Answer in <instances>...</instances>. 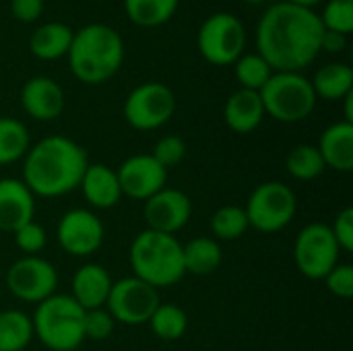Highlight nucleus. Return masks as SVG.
<instances>
[{"instance_id": "obj_1", "label": "nucleus", "mask_w": 353, "mask_h": 351, "mask_svg": "<svg viewBox=\"0 0 353 351\" xmlns=\"http://www.w3.org/2000/svg\"><path fill=\"white\" fill-rule=\"evenodd\" d=\"M325 27L312 8L277 2L259 21L256 54L273 72H302L321 54Z\"/></svg>"}, {"instance_id": "obj_2", "label": "nucleus", "mask_w": 353, "mask_h": 351, "mask_svg": "<svg viewBox=\"0 0 353 351\" xmlns=\"http://www.w3.org/2000/svg\"><path fill=\"white\" fill-rule=\"evenodd\" d=\"M87 166V153L77 141L64 134H52L25 153L23 184L41 199L64 197L79 188Z\"/></svg>"}, {"instance_id": "obj_3", "label": "nucleus", "mask_w": 353, "mask_h": 351, "mask_svg": "<svg viewBox=\"0 0 353 351\" xmlns=\"http://www.w3.org/2000/svg\"><path fill=\"white\" fill-rule=\"evenodd\" d=\"M70 72L85 85L110 81L124 62L122 35L105 23H89L72 33L68 48Z\"/></svg>"}, {"instance_id": "obj_4", "label": "nucleus", "mask_w": 353, "mask_h": 351, "mask_svg": "<svg viewBox=\"0 0 353 351\" xmlns=\"http://www.w3.org/2000/svg\"><path fill=\"white\" fill-rule=\"evenodd\" d=\"M128 263L132 275L155 290L176 285L186 275L182 242L172 234L153 230L137 234L128 250Z\"/></svg>"}, {"instance_id": "obj_5", "label": "nucleus", "mask_w": 353, "mask_h": 351, "mask_svg": "<svg viewBox=\"0 0 353 351\" xmlns=\"http://www.w3.org/2000/svg\"><path fill=\"white\" fill-rule=\"evenodd\" d=\"M31 323L33 337L50 351H74L85 341V310L70 294H52L39 302Z\"/></svg>"}, {"instance_id": "obj_6", "label": "nucleus", "mask_w": 353, "mask_h": 351, "mask_svg": "<svg viewBox=\"0 0 353 351\" xmlns=\"http://www.w3.org/2000/svg\"><path fill=\"white\" fill-rule=\"evenodd\" d=\"M259 93L265 114L285 124L306 120L316 106L312 83L302 72H273Z\"/></svg>"}, {"instance_id": "obj_7", "label": "nucleus", "mask_w": 353, "mask_h": 351, "mask_svg": "<svg viewBox=\"0 0 353 351\" xmlns=\"http://www.w3.org/2000/svg\"><path fill=\"white\" fill-rule=\"evenodd\" d=\"M248 225L261 234H277L288 228L298 211L296 192L279 180L259 184L246 201Z\"/></svg>"}, {"instance_id": "obj_8", "label": "nucleus", "mask_w": 353, "mask_h": 351, "mask_svg": "<svg viewBox=\"0 0 353 351\" xmlns=\"http://www.w3.org/2000/svg\"><path fill=\"white\" fill-rule=\"evenodd\" d=\"M246 46V27L232 12H215L201 25L196 33L199 54L213 66H230Z\"/></svg>"}, {"instance_id": "obj_9", "label": "nucleus", "mask_w": 353, "mask_h": 351, "mask_svg": "<svg viewBox=\"0 0 353 351\" xmlns=\"http://www.w3.org/2000/svg\"><path fill=\"white\" fill-rule=\"evenodd\" d=\"M159 304V290L130 275L112 283L105 310L116 323H122L126 327H139L149 323Z\"/></svg>"}, {"instance_id": "obj_10", "label": "nucleus", "mask_w": 353, "mask_h": 351, "mask_svg": "<svg viewBox=\"0 0 353 351\" xmlns=\"http://www.w3.org/2000/svg\"><path fill=\"white\" fill-rule=\"evenodd\" d=\"M339 246L327 223H308L300 230L294 242V263L308 279H325L339 263Z\"/></svg>"}, {"instance_id": "obj_11", "label": "nucleus", "mask_w": 353, "mask_h": 351, "mask_svg": "<svg viewBox=\"0 0 353 351\" xmlns=\"http://www.w3.org/2000/svg\"><path fill=\"white\" fill-rule=\"evenodd\" d=\"M174 112V91L155 81L134 87L124 101V118L134 130H157L172 120Z\"/></svg>"}, {"instance_id": "obj_12", "label": "nucleus", "mask_w": 353, "mask_h": 351, "mask_svg": "<svg viewBox=\"0 0 353 351\" xmlns=\"http://www.w3.org/2000/svg\"><path fill=\"white\" fill-rule=\"evenodd\" d=\"M58 273L54 265L41 257H21L6 271V288L8 292L27 302L39 304L52 294H56Z\"/></svg>"}, {"instance_id": "obj_13", "label": "nucleus", "mask_w": 353, "mask_h": 351, "mask_svg": "<svg viewBox=\"0 0 353 351\" xmlns=\"http://www.w3.org/2000/svg\"><path fill=\"white\" fill-rule=\"evenodd\" d=\"M56 238L60 248L77 259L95 254L105 238L103 221L89 209L66 211L56 228Z\"/></svg>"}, {"instance_id": "obj_14", "label": "nucleus", "mask_w": 353, "mask_h": 351, "mask_svg": "<svg viewBox=\"0 0 353 351\" xmlns=\"http://www.w3.org/2000/svg\"><path fill=\"white\" fill-rule=\"evenodd\" d=\"M116 176L122 197L143 203L161 188H165L168 182V170L161 163H157L151 153L130 155L116 170Z\"/></svg>"}, {"instance_id": "obj_15", "label": "nucleus", "mask_w": 353, "mask_h": 351, "mask_svg": "<svg viewBox=\"0 0 353 351\" xmlns=\"http://www.w3.org/2000/svg\"><path fill=\"white\" fill-rule=\"evenodd\" d=\"M143 215L147 221V230L174 236L190 221L192 201L186 192L165 186L145 201Z\"/></svg>"}, {"instance_id": "obj_16", "label": "nucleus", "mask_w": 353, "mask_h": 351, "mask_svg": "<svg viewBox=\"0 0 353 351\" xmlns=\"http://www.w3.org/2000/svg\"><path fill=\"white\" fill-rule=\"evenodd\" d=\"M21 108L33 120H56L64 110V91L50 77H33L21 89Z\"/></svg>"}, {"instance_id": "obj_17", "label": "nucleus", "mask_w": 353, "mask_h": 351, "mask_svg": "<svg viewBox=\"0 0 353 351\" xmlns=\"http://www.w3.org/2000/svg\"><path fill=\"white\" fill-rule=\"evenodd\" d=\"M35 194L17 178L0 180V232L14 234L21 225L33 221Z\"/></svg>"}, {"instance_id": "obj_18", "label": "nucleus", "mask_w": 353, "mask_h": 351, "mask_svg": "<svg viewBox=\"0 0 353 351\" xmlns=\"http://www.w3.org/2000/svg\"><path fill=\"white\" fill-rule=\"evenodd\" d=\"M112 277L110 273L97 265V263H87L77 269L72 275V298L83 310H95V308H105L110 290H112Z\"/></svg>"}, {"instance_id": "obj_19", "label": "nucleus", "mask_w": 353, "mask_h": 351, "mask_svg": "<svg viewBox=\"0 0 353 351\" xmlns=\"http://www.w3.org/2000/svg\"><path fill=\"white\" fill-rule=\"evenodd\" d=\"M85 201L93 209H112L122 201V190L118 184L116 170L103 163H89L81 184H79Z\"/></svg>"}, {"instance_id": "obj_20", "label": "nucleus", "mask_w": 353, "mask_h": 351, "mask_svg": "<svg viewBox=\"0 0 353 351\" xmlns=\"http://www.w3.org/2000/svg\"><path fill=\"white\" fill-rule=\"evenodd\" d=\"M265 106L261 99L259 91H250V89H238L234 91L223 108V118L225 124L230 126V130L238 132V134H248L252 130H256L261 126V122L265 120Z\"/></svg>"}, {"instance_id": "obj_21", "label": "nucleus", "mask_w": 353, "mask_h": 351, "mask_svg": "<svg viewBox=\"0 0 353 351\" xmlns=\"http://www.w3.org/2000/svg\"><path fill=\"white\" fill-rule=\"evenodd\" d=\"M316 147L327 168L341 174L353 172V124L341 120L327 126Z\"/></svg>"}, {"instance_id": "obj_22", "label": "nucleus", "mask_w": 353, "mask_h": 351, "mask_svg": "<svg viewBox=\"0 0 353 351\" xmlns=\"http://www.w3.org/2000/svg\"><path fill=\"white\" fill-rule=\"evenodd\" d=\"M72 33L74 31L66 23H43L37 29H33L29 37V50L39 60H58L68 54Z\"/></svg>"}, {"instance_id": "obj_23", "label": "nucleus", "mask_w": 353, "mask_h": 351, "mask_svg": "<svg viewBox=\"0 0 353 351\" xmlns=\"http://www.w3.org/2000/svg\"><path fill=\"white\" fill-rule=\"evenodd\" d=\"M182 257H184V271L192 275H211L219 269L223 261L219 242L209 236H199L182 244Z\"/></svg>"}, {"instance_id": "obj_24", "label": "nucleus", "mask_w": 353, "mask_h": 351, "mask_svg": "<svg viewBox=\"0 0 353 351\" xmlns=\"http://www.w3.org/2000/svg\"><path fill=\"white\" fill-rule=\"evenodd\" d=\"M316 93V99L339 101L353 91V68L343 62H329L316 70L310 81Z\"/></svg>"}, {"instance_id": "obj_25", "label": "nucleus", "mask_w": 353, "mask_h": 351, "mask_svg": "<svg viewBox=\"0 0 353 351\" xmlns=\"http://www.w3.org/2000/svg\"><path fill=\"white\" fill-rule=\"evenodd\" d=\"M33 339V323L21 310L0 312V351H23Z\"/></svg>"}, {"instance_id": "obj_26", "label": "nucleus", "mask_w": 353, "mask_h": 351, "mask_svg": "<svg viewBox=\"0 0 353 351\" xmlns=\"http://www.w3.org/2000/svg\"><path fill=\"white\" fill-rule=\"evenodd\" d=\"M180 0H124V10L126 17L137 25V27H159L168 23Z\"/></svg>"}, {"instance_id": "obj_27", "label": "nucleus", "mask_w": 353, "mask_h": 351, "mask_svg": "<svg viewBox=\"0 0 353 351\" xmlns=\"http://www.w3.org/2000/svg\"><path fill=\"white\" fill-rule=\"evenodd\" d=\"M29 147L27 126L17 118L0 116V166L21 161Z\"/></svg>"}, {"instance_id": "obj_28", "label": "nucleus", "mask_w": 353, "mask_h": 351, "mask_svg": "<svg viewBox=\"0 0 353 351\" xmlns=\"http://www.w3.org/2000/svg\"><path fill=\"white\" fill-rule=\"evenodd\" d=\"M285 168H288V174L296 180H302V182H308V180H314L319 178L327 166L321 157V151L316 145H296L288 157H285Z\"/></svg>"}, {"instance_id": "obj_29", "label": "nucleus", "mask_w": 353, "mask_h": 351, "mask_svg": "<svg viewBox=\"0 0 353 351\" xmlns=\"http://www.w3.org/2000/svg\"><path fill=\"white\" fill-rule=\"evenodd\" d=\"M147 325L157 339L178 341L188 329V314L176 304H159Z\"/></svg>"}, {"instance_id": "obj_30", "label": "nucleus", "mask_w": 353, "mask_h": 351, "mask_svg": "<svg viewBox=\"0 0 353 351\" xmlns=\"http://www.w3.org/2000/svg\"><path fill=\"white\" fill-rule=\"evenodd\" d=\"M248 217L244 207L238 205H225L219 207L213 215H211V234L213 238L219 242H232L242 238L248 232Z\"/></svg>"}, {"instance_id": "obj_31", "label": "nucleus", "mask_w": 353, "mask_h": 351, "mask_svg": "<svg viewBox=\"0 0 353 351\" xmlns=\"http://www.w3.org/2000/svg\"><path fill=\"white\" fill-rule=\"evenodd\" d=\"M234 72L240 83V89H250V91H261L265 83L271 79L273 68L267 64V60L261 54H242L234 62Z\"/></svg>"}, {"instance_id": "obj_32", "label": "nucleus", "mask_w": 353, "mask_h": 351, "mask_svg": "<svg viewBox=\"0 0 353 351\" xmlns=\"http://www.w3.org/2000/svg\"><path fill=\"white\" fill-rule=\"evenodd\" d=\"M319 17L325 29L350 35L353 31V0H329Z\"/></svg>"}, {"instance_id": "obj_33", "label": "nucleus", "mask_w": 353, "mask_h": 351, "mask_svg": "<svg viewBox=\"0 0 353 351\" xmlns=\"http://www.w3.org/2000/svg\"><path fill=\"white\" fill-rule=\"evenodd\" d=\"M14 246L23 252V257H39V252L46 248L48 244V234H46V228L39 225L35 219L21 225L14 234Z\"/></svg>"}, {"instance_id": "obj_34", "label": "nucleus", "mask_w": 353, "mask_h": 351, "mask_svg": "<svg viewBox=\"0 0 353 351\" xmlns=\"http://www.w3.org/2000/svg\"><path fill=\"white\" fill-rule=\"evenodd\" d=\"M151 155H153L155 161L161 163L165 170H172V168H176V166L186 157V143H184V139L178 137V134L161 137V139L155 143Z\"/></svg>"}, {"instance_id": "obj_35", "label": "nucleus", "mask_w": 353, "mask_h": 351, "mask_svg": "<svg viewBox=\"0 0 353 351\" xmlns=\"http://www.w3.org/2000/svg\"><path fill=\"white\" fill-rule=\"evenodd\" d=\"M85 339H93V341H103L108 339L114 329H116V321L112 319V314L105 308H95V310H85Z\"/></svg>"}, {"instance_id": "obj_36", "label": "nucleus", "mask_w": 353, "mask_h": 351, "mask_svg": "<svg viewBox=\"0 0 353 351\" xmlns=\"http://www.w3.org/2000/svg\"><path fill=\"white\" fill-rule=\"evenodd\" d=\"M325 285L327 290L341 298L350 300L353 296V267L350 263H337L327 275H325Z\"/></svg>"}, {"instance_id": "obj_37", "label": "nucleus", "mask_w": 353, "mask_h": 351, "mask_svg": "<svg viewBox=\"0 0 353 351\" xmlns=\"http://www.w3.org/2000/svg\"><path fill=\"white\" fill-rule=\"evenodd\" d=\"M331 232L337 240L339 250L353 252V207H345L337 213Z\"/></svg>"}, {"instance_id": "obj_38", "label": "nucleus", "mask_w": 353, "mask_h": 351, "mask_svg": "<svg viewBox=\"0 0 353 351\" xmlns=\"http://www.w3.org/2000/svg\"><path fill=\"white\" fill-rule=\"evenodd\" d=\"M10 12L21 23H33L43 12V0H10Z\"/></svg>"}, {"instance_id": "obj_39", "label": "nucleus", "mask_w": 353, "mask_h": 351, "mask_svg": "<svg viewBox=\"0 0 353 351\" xmlns=\"http://www.w3.org/2000/svg\"><path fill=\"white\" fill-rule=\"evenodd\" d=\"M345 46H347V35L325 29L323 39H321V52L339 54V52H343V50H345Z\"/></svg>"}, {"instance_id": "obj_40", "label": "nucleus", "mask_w": 353, "mask_h": 351, "mask_svg": "<svg viewBox=\"0 0 353 351\" xmlns=\"http://www.w3.org/2000/svg\"><path fill=\"white\" fill-rule=\"evenodd\" d=\"M343 103H345V118H343V120L353 124V91L350 95L343 97Z\"/></svg>"}, {"instance_id": "obj_41", "label": "nucleus", "mask_w": 353, "mask_h": 351, "mask_svg": "<svg viewBox=\"0 0 353 351\" xmlns=\"http://www.w3.org/2000/svg\"><path fill=\"white\" fill-rule=\"evenodd\" d=\"M285 2L296 4V6H304V8H312V10H314V6H319V4L325 2V0H285Z\"/></svg>"}, {"instance_id": "obj_42", "label": "nucleus", "mask_w": 353, "mask_h": 351, "mask_svg": "<svg viewBox=\"0 0 353 351\" xmlns=\"http://www.w3.org/2000/svg\"><path fill=\"white\" fill-rule=\"evenodd\" d=\"M244 2H248V4H263V2H267V0H244Z\"/></svg>"}]
</instances>
